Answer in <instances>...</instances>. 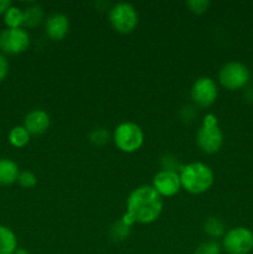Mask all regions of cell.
<instances>
[{
  "label": "cell",
  "mask_w": 253,
  "mask_h": 254,
  "mask_svg": "<svg viewBox=\"0 0 253 254\" xmlns=\"http://www.w3.org/2000/svg\"><path fill=\"white\" fill-rule=\"evenodd\" d=\"M163 198L153 186L143 185L131 191L126 200V213L122 221L128 226L133 223H151L160 216Z\"/></svg>",
  "instance_id": "6da1fadb"
},
{
  "label": "cell",
  "mask_w": 253,
  "mask_h": 254,
  "mask_svg": "<svg viewBox=\"0 0 253 254\" xmlns=\"http://www.w3.org/2000/svg\"><path fill=\"white\" fill-rule=\"evenodd\" d=\"M181 186L190 193H202L213 184V173L203 163H191L181 168Z\"/></svg>",
  "instance_id": "7a4b0ae2"
},
{
  "label": "cell",
  "mask_w": 253,
  "mask_h": 254,
  "mask_svg": "<svg viewBox=\"0 0 253 254\" xmlns=\"http://www.w3.org/2000/svg\"><path fill=\"white\" fill-rule=\"evenodd\" d=\"M223 143V134L213 114H207L197 131V145L205 153L212 154L220 150Z\"/></svg>",
  "instance_id": "3957f363"
},
{
  "label": "cell",
  "mask_w": 253,
  "mask_h": 254,
  "mask_svg": "<svg viewBox=\"0 0 253 254\" xmlns=\"http://www.w3.org/2000/svg\"><path fill=\"white\" fill-rule=\"evenodd\" d=\"M113 139L117 148L124 153H133L143 145L144 133L138 124L126 122L117 127Z\"/></svg>",
  "instance_id": "277c9868"
},
{
  "label": "cell",
  "mask_w": 253,
  "mask_h": 254,
  "mask_svg": "<svg viewBox=\"0 0 253 254\" xmlns=\"http://www.w3.org/2000/svg\"><path fill=\"white\" fill-rule=\"evenodd\" d=\"M109 20L114 29L122 34H129L138 25V12L128 2H118L109 11Z\"/></svg>",
  "instance_id": "5b68a950"
},
{
  "label": "cell",
  "mask_w": 253,
  "mask_h": 254,
  "mask_svg": "<svg viewBox=\"0 0 253 254\" xmlns=\"http://www.w3.org/2000/svg\"><path fill=\"white\" fill-rule=\"evenodd\" d=\"M222 245L228 254H248L253 250V233L245 227H236L223 236Z\"/></svg>",
  "instance_id": "8992f818"
},
{
  "label": "cell",
  "mask_w": 253,
  "mask_h": 254,
  "mask_svg": "<svg viewBox=\"0 0 253 254\" xmlns=\"http://www.w3.org/2000/svg\"><path fill=\"white\" fill-rule=\"evenodd\" d=\"M30 45V36L24 27L9 29L6 27L0 32V50L4 54L19 55L27 50Z\"/></svg>",
  "instance_id": "52a82bcc"
},
{
  "label": "cell",
  "mask_w": 253,
  "mask_h": 254,
  "mask_svg": "<svg viewBox=\"0 0 253 254\" xmlns=\"http://www.w3.org/2000/svg\"><path fill=\"white\" fill-rule=\"evenodd\" d=\"M250 81V71L241 62H228L221 68L220 82L227 89H240Z\"/></svg>",
  "instance_id": "ba28073f"
},
{
  "label": "cell",
  "mask_w": 253,
  "mask_h": 254,
  "mask_svg": "<svg viewBox=\"0 0 253 254\" xmlns=\"http://www.w3.org/2000/svg\"><path fill=\"white\" fill-rule=\"evenodd\" d=\"M218 94L216 82L210 77H201L196 79L191 88V97L200 107H208L216 101Z\"/></svg>",
  "instance_id": "9c48e42d"
},
{
  "label": "cell",
  "mask_w": 253,
  "mask_h": 254,
  "mask_svg": "<svg viewBox=\"0 0 253 254\" xmlns=\"http://www.w3.org/2000/svg\"><path fill=\"white\" fill-rule=\"evenodd\" d=\"M153 188L160 196L170 197V196L176 195L181 188L180 174L176 171L161 170L154 176Z\"/></svg>",
  "instance_id": "30bf717a"
},
{
  "label": "cell",
  "mask_w": 253,
  "mask_h": 254,
  "mask_svg": "<svg viewBox=\"0 0 253 254\" xmlns=\"http://www.w3.org/2000/svg\"><path fill=\"white\" fill-rule=\"evenodd\" d=\"M24 127L32 135L45 133L50 127V116L42 109H34L25 117Z\"/></svg>",
  "instance_id": "8fae6325"
},
{
  "label": "cell",
  "mask_w": 253,
  "mask_h": 254,
  "mask_svg": "<svg viewBox=\"0 0 253 254\" xmlns=\"http://www.w3.org/2000/svg\"><path fill=\"white\" fill-rule=\"evenodd\" d=\"M69 29L68 17L63 14H54L46 22V32L52 40H62Z\"/></svg>",
  "instance_id": "7c38bea8"
},
{
  "label": "cell",
  "mask_w": 253,
  "mask_h": 254,
  "mask_svg": "<svg viewBox=\"0 0 253 254\" xmlns=\"http://www.w3.org/2000/svg\"><path fill=\"white\" fill-rule=\"evenodd\" d=\"M19 166L10 159H0V185L7 186L16 183L19 178Z\"/></svg>",
  "instance_id": "4fadbf2b"
},
{
  "label": "cell",
  "mask_w": 253,
  "mask_h": 254,
  "mask_svg": "<svg viewBox=\"0 0 253 254\" xmlns=\"http://www.w3.org/2000/svg\"><path fill=\"white\" fill-rule=\"evenodd\" d=\"M17 250V238L6 226L0 225V254H14Z\"/></svg>",
  "instance_id": "5bb4252c"
},
{
  "label": "cell",
  "mask_w": 253,
  "mask_h": 254,
  "mask_svg": "<svg viewBox=\"0 0 253 254\" xmlns=\"http://www.w3.org/2000/svg\"><path fill=\"white\" fill-rule=\"evenodd\" d=\"M44 19V10L40 5H30L26 9H24V25L22 26L29 27V29H32V27L37 26L40 22Z\"/></svg>",
  "instance_id": "9a60e30c"
},
{
  "label": "cell",
  "mask_w": 253,
  "mask_h": 254,
  "mask_svg": "<svg viewBox=\"0 0 253 254\" xmlns=\"http://www.w3.org/2000/svg\"><path fill=\"white\" fill-rule=\"evenodd\" d=\"M30 136L31 134L26 130L24 126H16L10 130L7 139H9V143L15 148H24L30 141Z\"/></svg>",
  "instance_id": "2e32d148"
},
{
  "label": "cell",
  "mask_w": 253,
  "mask_h": 254,
  "mask_svg": "<svg viewBox=\"0 0 253 254\" xmlns=\"http://www.w3.org/2000/svg\"><path fill=\"white\" fill-rule=\"evenodd\" d=\"M4 22L9 29L22 27V25H24V10L11 5L4 14Z\"/></svg>",
  "instance_id": "e0dca14e"
},
{
  "label": "cell",
  "mask_w": 253,
  "mask_h": 254,
  "mask_svg": "<svg viewBox=\"0 0 253 254\" xmlns=\"http://www.w3.org/2000/svg\"><path fill=\"white\" fill-rule=\"evenodd\" d=\"M203 230L212 238H220L225 236V225L216 217L207 218L203 225Z\"/></svg>",
  "instance_id": "ac0fdd59"
},
{
  "label": "cell",
  "mask_w": 253,
  "mask_h": 254,
  "mask_svg": "<svg viewBox=\"0 0 253 254\" xmlns=\"http://www.w3.org/2000/svg\"><path fill=\"white\" fill-rule=\"evenodd\" d=\"M129 228H130V226H128L126 223H124L123 221L121 220L119 222H117L113 227H112V231H111L112 238L116 241L124 240V238L128 237Z\"/></svg>",
  "instance_id": "d6986e66"
},
{
  "label": "cell",
  "mask_w": 253,
  "mask_h": 254,
  "mask_svg": "<svg viewBox=\"0 0 253 254\" xmlns=\"http://www.w3.org/2000/svg\"><path fill=\"white\" fill-rule=\"evenodd\" d=\"M195 254H221V248L216 241L203 242L196 248Z\"/></svg>",
  "instance_id": "ffe728a7"
},
{
  "label": "cell",
  "mask_w": 253,
  "mask_h": 254,
  "mask_svg": "<svg viewBox=\"0 0 253 254\" xmlns=\"http://www.w3.org/2000/svg\"><path fill=\"white\" fill-rule=\"evenodd\" d=\"M17 183L20 184V186L25 189H31L36 185L37 179L31 171H21L19 174V178H17Z\"/></svg>",
  "instance_id": "44dd1931"
},
{
  "label": "cell",
  "mask_w": 253,
  "mask_h": 254,
  "mask_svg": "<svg viewBox=\"0 0 253 254\" xmlns=\"http://www.w3.org/2000/svg\"><path fill=\"white\" fill-rule=\"evenodd\" d=\"M91 141L94 143L96 145H103L106 144V141L108 140V131L104 130L103 128H98L94 129L93 131L91 133Z\"/></svg>",
  "instance_id": "7402d4cb"
},
{
  "label": "cell",
  "mask_w": 253,
  "mask_h": 254,
  "mask_svg": "<svg viewBox=\"0 0 253 254\" xmlns=\"http://www.w3.org/2000/svg\"><path fill=\"white\" fill-rule=\"evenodd\" d=\"M190 10L196 14H201V12L206 11L210 6V1L208 0H190V1L186 2Z\"/></svg>",
  "instance_id": "603a6c76"
},
{
  "label": "cell",
  "mask_w": 253,
  "mask_h": 254,
  "mask_svg": "<svg viewBox=\"0 0 253 254\" xmlns=\"http://www.w3.org/2000/svg\"><path fill=\"white\" fill-rule=\"evenodd\" d=\"M163 168H164V170L176 171V168H178V161H176V159L174 158V156H170V155L164 156Z\"/></svg>",
  "instance_id": "cb8c5ba5"
},
{
  "label": "cell",
  "mask_w": 253,
  "mask_h": 254,
  "mask_svg": "<svg viewBox=\"0 0 253 254\" xmlns=\"http://www.w3.org/2000/svg\"><path fill=\"white\" fill-rule=\"evenodd\" d=\"M7 72H9V62L4 55L0 54V82L4 81L5 77L7 76Z\"/></svg>",
  "instance_id": "d4e9b609"
},
{
  "label": "cell",
  "mask_w": 253,
  "mask_h": 254,
  "mask_svg": "<svg viewBox=\"0 0 253 254\" xmlns=\"http://www.w3.org/2000/svg\"><path fill=\"white\" fill-rule=\"evenodd\" d=\"M10 6H11V2L9 0H0V15H4Z\"/></svg>",
  "instance_id": "484cf974"
},
{
  "label": "cell",
  "mask_w": 253,
  "mask_h": 254,
  "mask_svg": "<svg viewBox=\"0 0 253 254\" xmlns=\"http://www.w3.org/2000/svg\"><path fill=\"white\" fill-rule=\"evenodd\" d=\"M14 254H30V252H27V251L24 250V248H17L16 252Z\"/></svg>",
  "instance_id": "4316f807"
}]
</instances>
